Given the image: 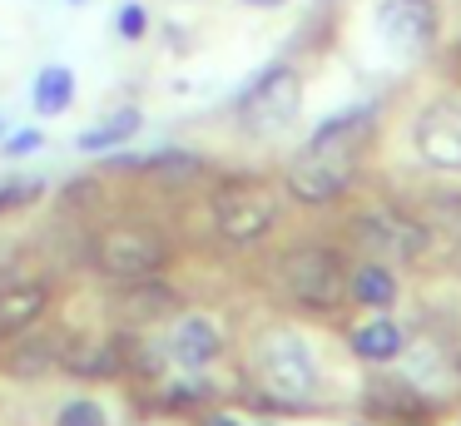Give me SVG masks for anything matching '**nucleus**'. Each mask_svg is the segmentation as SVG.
I'll list each match as a JSON object with an SVG mask.
<instances>
[{"instance_id":"obj_1","label":"nucleus","mask_w":461,"mask_h":426,"mask_svg":"<svg viewBox=\"0 0 461 426\" xmlns=\"http://www.w3.org/2000/svg\"><path fill=\"white\" fill-rule=\"evenodd\" d=\"M352 139L357 134H342V139H312L298 159L288 164V194L303 198V204H332L342 188L352 184Z\"/></svg>"},{"instance_id":"obj_2","label":"nucleus","mask_w":461,"mask_h":426,"mask_svg":"<svg viewBox=\"0 0 461 426\" xmlns=\"http://www.w3.org/2000/svg\"><path fill=\"white\" fill-rule=\"evenodd\" d=\"M213 223L229 243H253L278 223V188L263 178H229L213 194Z\"/></svg>"},{"instance_id":"obj_3","label":"nucleus","mask_w":461,"mask_h":426,"mask_svg":"<svg viewBox=\"0 0 461 426\" xmlns=\"http://www.w3.org/2000/svg\"><path fill=\"white\" fill-rule=\"evenodd\" d=\"M298 109H303V79H298V69H288V65L263 69V75L249 85V95L239 99V119L258 139L283 134V129L298 119Z\"/></svg>"},{"instance_id":"obj_4","label":"nucleus","mask_w":461,"mask_h":426,"mask_svg":"<svg viewBox=\"0 0 461 426\" xmlns=\"http://www.w3.org/2000/svg\"><path fill=\"white\" fill-rule=\"evenodd\" d=\"M169 258V243H164L154 228H140V223H120V228H104L95 238V267L104 277H120V283H140L149 277L154 267H164Z\"/></svg>"},{"instance_id":"obj_5","label":"nucleus","mask_w":461,"mask_h":426,"mask_svg":"<svg viewBox=\"0 0 461 426\" xmlns=\"http://www.w3.org/2000/svg\"><path fill=\"white\" fill-rule=\"evenodd\" d=\"M258 376L273 386V396L283 402H308L318 392V372H312V357L298 337L273 332L258 342Z\"/></svg>"},{"instance_id":"obj_6","label":"nucleus","mask_w":461,"mask_h":426,"mask_svg":"<svg viewBox=\"0 0 461 426\" xmlns=\"http://www.w3.org/2000/svg\"><path fill=\"white\" fill-rule=\"evenodd\" d=\"M377 35L392 55L417 59L437 40V0H382L377 5Z\"/></svg>"},{"instance_id":"obj_7","label":"nucleus","mask_w":461,"mask_h":426,"mask_svg":"<svg viewBox=\"0 0 461 426\" xmlns=\"http://www.w3.org/2000/svg\"><path fill=\"white\" fill-rule=\"evenodd\" d=\"M411 144H417L421 164L461 168V99H437L421 109L411 124Z\"/></svg>"},{"instance_id":"obj_8","label":"nucleus","mask_w":461,"mask_h":426,"mask_svg":"<svg viewBox=\"0 0 461 426\" xmlns=\"http://www.w3.org/2000/svg\"><path fill=\"white\" fill-rule=\"evenodd\" d=\"M427 228L407 213H392V208H372V213L357 218V243L367 253H382V258H417L427 253Z\"/></svg>"},{"instance_id":"obj_9","label":"nucleus","mask_w":461,"mask_h":426,"mask_svg":"<svg viewBox=\"0 0 461 426\" xmlns=\"http://www.w3.org/2000/svg\"><path fill=\"white\" fill-rule=\"evenodd\" d=\"M283 277L312 307H332L342 297V267H338V253H328V248H298L283 267Z\"/></svg>"},{"instance_id":"obj_10","label":"nucleus","mask_w":461,"mask_h":426,"mask_svg":"<svg viewBox=\"0 0 461 426\" xmlns=\"http://www.w3.org/2000/svg\"><path fill=\"white\" fill-rule=\"evenodd\" d=\"M50 307V287L45 283H15L0 287V337H15Z\"/></svg>"},{"instance_id":"obj_11","label":"nucleus","mask_w":461,"mask_h":426,"mask_svg":"<svg viewBox=\"0 0 461 426\" xmlns=\"http://www.w3.org/2000/svg\"><path fill=\"white\" fill-rule=\"evenodd\" d=\"M169 347H174V357H179L184 367H203V362L219 357L223 337H219V327H213L209 317H184V322L174 327Z\"/></svg>"},{"instance_id":"obj_12","label":"nucleus","mask_w":461,"mask_h":426,"mask_svg":"<svg viewBox=\"0 0 461 426\" xmlns=\"http://www.w3.org/2000/svg\"><path fill=\"white\" fill-rule=\"evenodd\" d=\"M65 362H70V337H65V332H50L45 342L21 347V352L11 357V372H15V376H35V372H45V367H65Z\"/></svg>"},{"instance_id":"obj_13","label":"nucleus","mask_w":461,"mask_h":426,"mask_svg":"<svg viewBox=\"0 0 461 426\" xmlns=\"http://www.w3.org/2000/svg\"><path fill=\"white\" fill-rule=\"evenodd\" d=\"M352 352H357L362 362H392V357L402 352V327L397 322H362L357 332H352Z\"/></svg>"},{"instance_id":"obj_14","label":"nucleus","mask_w":461,"mask_h":426,"mask_svg":"<svg viewBox=\"0 0 461 426\" xmlns=\"http://www.w3.org/2000/svg\"><path fill=\"white\" fill-rule=\"evenodd\" d=\"M348 287H352V297H357V303H367V307H392V303H397V277H392L382 263L357 267Z\"/></svg>"},{"instance_id":"obj_15","label":"nucleus","mask_w":461,"mask_h":426,"mask_svg":"<svg viewBox=\"0 0 461 426\" xmlns=\"http://www.w3.org/2000/svg\"><path fill=\"white\" fill-rule=\"evenodd\" d=\"M70 99H75V75L70 69L50 65L41 79H35V109H41V114H65Z\"/></svg>"},{"instance_id":"obj_16","label":"nucleus","mask_w":461,"mask_h":426,"mask_svg":"<svg viewBox=\"0 0 461 426\" xmlns=\"http://www.w3.org/2000/svg\"><path fill=\"white\" fill-rule=\"evenodd\" d=\"M140 134V109H120V114H110L100 129H90V134H80V149L85 154H100V149H114L124 144V139Z\"/></svg>"},{"instance_id":"obj_17","label":"nucleus","mask_w":461,"mask_h":426,"mask_svg":"<svg viewBox=\"0 0 461 426\" xmlns=\"http://www.w3.org/2000/svg\"><path fill=\"white\" fill-rule=\"evenodd\" d=\"M134 168H149L154 178H169V184H184V178L203 174V164L194 154H154V159H140Z\"/></svg>"},{"instance_id":"obj_18","label":"nucleus","mask_w":461,"mask_h":426,"mask_svg":"<svg viewBox=\"0 0 461 426\" xmlns=\"http://www.w3.org/2000/svg\"><path fill=\"white\" fill-rule=\"evenodd\" d=\"M60 426H104V406L100 402H70L60 412Z\"/></svg>"},{"instance_id":"obj_19","label":"nucleus","mask_w":461,"mask_h":426,"mask_svg":"<svg viewBox=\"0 0 461 426\" xmlns=\"http://www.w3.org/2000/svg\"><path fill=\"white\" fill-rule=\"evenodd\" d=\"M45 188L41 184H0V213H11V208H25V204H35Z\"/></svg>"},{"instance_id":"obj_20","label":"nucleus","mask_w":461,"mask_h":426,"mask_svg":"<svg viewBox=\"0 0 461 426\" xmlns=\"http://www.w3.org/2000/svg\"><path fill=\"white\" fill-rule=\"evenodd\" d=\"M120 35H130V40L144 35V5H124L120 10Z\"/></svg>"},{"instance_id":"obj_21","label":"nucleus","mask_w":461,"mask_h":426,"mask_svg":"<svg viewBox=\"0 0 461 426\" xmlns=\"http://www.w3.org/2000/svg\"><path fill=\"white\" fill-rule=\"evenodd\" d=\"M41 144V134L35 129H21V139H11V154H25V149H35Z\"/></svg>"},{"instance_id":"obj_22","label":"nucleus","mask_w":461,"mask_h":426,"mask_svg":"<svg viewBox=\"0 0 461 426\" xmlns=\"http://www.w3.org/2000/svg\"><path fill=\"white\" fill-rule=\"evenodd\" d=\"M203 426H239V421H229V416H209Z\"/></svg>"},{"instance_id":"obj_23","label":"nucleus","mask_w":461,"mask_h":426,"mask_svg":"<svg viewBox=\"0 0 461 426\" xmlns=\"http://www.w3.org/2000/svg\"><path fill=\"white\" fill-rule=\"evenodd\" d=\"M249 5H283V0H249Z\"/></svg>"}]
</instances>
